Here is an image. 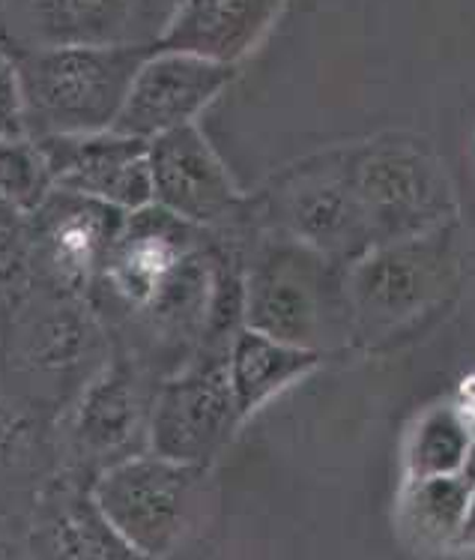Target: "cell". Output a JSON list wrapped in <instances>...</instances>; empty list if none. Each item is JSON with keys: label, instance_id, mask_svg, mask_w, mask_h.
I'll return each instance as SVG.
<instances>
[{"label": "cell", "instance_id": "1", "mask_svg": "<svg viewBox=\"0 0 475 560\" xmlns=\"http://www.w3.org/2000/svg\"><path fill=\"white\" fill-rule=\"evenodd\" d=\"M246 324L326 357L356 345L351 264L275 229L246 241Z\"/></svg>", "mask_w": 475, "mask_h": 560}, {"label": "cell", "instance_id": "2", "mask_svg": "<svg viewBox=\"0 0 475 560\" xmlns=\"http://www.w3.org/2000/svg\"><path fill=\"white\" fill-rule=\"evenodd\" d=\"M461 273L464 252L458 222L373 246L351 264L356 345L380 351L409 339L452 303Z\"/></svg>", "mask_w": 475, "mask_h": 560}, {"label": "cell", "instance_id": "3", "mask_svg": "<svg viewBox=\"0 0 475 560\" xmlns=\"http://www.w3.org/2000/svg\"><path fill=\"white\" fill-rule=\"evenodd\" d=\"M156 46H15L7 55L15 63L24 93L27 138L87 136L114 129L138 69Z\"/></svg>", "mask_w": 475, "mask_h": 560}, {"label": "cell", "instance_id": "4", "mask_svg": "<svg viewBox=\"0 0 475 560\" xmlns=\"http://www.w3.org/2000/svg\"><path fill=\"white\" fill-rule=\"evenodd\" d=\"M108 366L105 324L87 298L36 288L7 315V375L19 372V401L63 408Z\"/></svg>", "mask_w": 475, "mask_h": 560}, {"label": "cell", "instance_id": "5", "mask_svg": "<svg viewBox=\"0 0 475 560\" xmlns=\"http://www.w3.org/2000/svg\"><path fill=\"white\" fill-rule=\"evenodd\" d=\"M339 150L380 243L458 222L454 186L428 141L409 132H383Z\"/></svg>", "mask_w": 475, "mask_h": 560}, {"label": "cell", "instance_id": "6", "mask_svg": "<svg viewBox=\"0 0 475 560\" xmlns=\"http://www.w3.org/2000/svg\"><path fill=\"white\" fill-rule=\"evenodd\" d=\"M210 468L174 462L158 453L123 458L93 480L103 515L141 558H165L180 549L204 506Z\"/></svg>", "mask_w": 475, "mask_h": 560}, {"label": "cell", "instance_id": "7", "mask_svg": "<svg viewBox=\"0 0 475 560\" xmlns=\"http://www.w3.org/2000/svg\"><path fill=\"white\" fill-rule=\"evenodd\" d=\"M266 229L284 231L344 264L380 246L371 213L344 168L341 150L299 162L275 177L263 198Z\"/></svg>", "mask_w": 475, "mask_h": 560}, {"label": "cell", "instance_id": "8", "mask_svg": "<svg viewBox=\"0 0 475 560\" xmlns=\"http://www.w3.org/2000/svg\"><path fill=\"white\" fill-rule=\"evenodd\" d=\"M227 351L230 345H204L158 384L150 417V453L210 468L230 444L242 413L230 387Z\"/></svg>", "mask_w": 475, "mask_h": 560}, {"label": "cell", "instance_id": "9", "mask_svg": "<svg viewBox=\"0 0 475 560\" xmlns=\"http://www.w3.org/2000/svg\"><path fill=\"white\" fill-rule=\"evenodd\" d=\"M158 387L132 357H114L69 405L67 456L72 477L91 482L123 458L150 450V417Z\"/></svg>", "mask_w": 475, "mask_h": 560}, {"label": "cell", "instance_id": "10", "mask_svg": "<svg viewBox=\"0 0 475 560\" xmlns=\"http://www.w3.org/2000/svg\"><path fill=\"white\" fill-rule=\"evenodd\" d=\"M123 222L126 210L120 207L57 186L24 217V237L39 288L91 300Z\"/></svg>", "mask_w": 475, "mask_h": 560}, {"label": "cell", "instance_id": "11", "mask_svg": "<svg viewBox=\"0 0 475 560\" xmlns=\"http://www.w3.org/2000/svg\"><path fill=\"white\" fill-rule=\"evenodd\" d=\"M156 205L210 231H239L254 222V201L242 195L227 165L194 124L150 141Z\"/></svg>", "mask_w": 475, "mask_h": 560}, {"label": "cell", "instance_id": "12", "mask_svg": "<svg viewBox=\"0 0 475 560\" xmlns=\"http://www.w3.org/2000/svg\"><path fill=\"white\" fill-rule=\"evenodd\" d=\"M210 237L213 231L170 213L162 205H147L126 213L123 229L117 234L103 276L93 288L91 303H111L120 318H132L156 298L168 276Z\"/></svg>", "mask_w": 475, "mask_h": 560}, {"label": "cell", "instance_id": "13", "mask_svg": "<svg viewBox=\"0 0 475 560\" xmlns=\"http://www.w3.org/2000/svg\"><path fill=\"white\" fill-rule=\"evenodd\" d=\"M180 0H7L15 46H156Z\"/></svg>", "mask_w": 475, "mask_h": 560}, {"label": "cell", "instance_id": "14", "mask_svg": "<svg viewBox=\"0 0 475 560\" xmlns=\"http://www.w3.org/2000/svg\"><path fill=\"white\" fill-rule=\"evenodd\" d=\"M237 63L156 46L138 69L114 132L153 141L162 132L194 124L206 105L237 79Z\"/></svg>", "mask_w": 475, "mask_h": 560}, {"label": "cell", "instance_id": "15", "mask_svg": "<svg viewBox=\"0 0 475 560\" xmlns=\"http://www.w3.org/2000/svg\"><path fill=\"white\" fill-rule=\"evenodd\" d=\"M36 144L46 153L60 189L91 195L120 207L126 213L156 205L153 172H150V141L144 138L105 129L87 136L36 138Z\"/></svg>", "mask_w": 475, "mask_h": 560}, {"label": "cell", "instance_id": "16", "mask_svg": "<svg viewBox=\"0 0 475 560\" xmlns=\"http://www.w3.org/2000/svg\"><path fill=\"white\" fill-rule=\"evenodd\" d=\"M27 551L48 558H138L105 518L91 482H48L27 530Z\"/></svg>", "mask_w": 475, "mask_h": 560}, {"label": "cell", "instance_id": "17", "mask_svg": "<svg viewBox=\"0 0 475 560\" xmlns=\"http://www.w3.org/2000/svg\"><path fill=\"white\" fill-rule=\"evenodd\" d=\"M284 0H180L158 48L237 63L261 43Z\"/></svg>", "mask_w": 475, "mask_h": 560}, {"label": "cell", "instance_id": "18", "mask_svg": "<svg viewBox=\"0 0 475 560\" xmlns=\"http://www.w3.org/2000/svg\"><path fill=\"white\" fill-rule=\"evenodd\" d=\"M320 363L323 354L314 348L284 342L270 332L254 330L249 324L239 327L227 351V372L242 420H249L251 413L275 399L278 393L294 387L296 381H302Z\"/></svg>", "mask_w": 475, "mask_h": 560}, {"label": "cell", "instance_id": "19", "mask_svg": "<svg viewBox=\"0 0 475 560\" xmlns=\"http://www.w3.org/2000/svg\"><path fill=\"white\" fill-rule=\"evenodd\" d=\"M473 486L461 474L404 480L401 494V518L409 539L421 549H454Z\"/></svg>", "mask_w": 475, "mask_h": 560}, {"label": "cell", "instance_id": "20", "mask_svg": "<svg viewBox=\"0 0 475 560\" xmlns=\"http://www.w3.org/2000/svg\"><path fill=\"white\" fill-rule=\"evenodd\" d=\"M470 444H473V432L466 429L461 413L454 411L452 401L434 405L416 420L404 446L407 480L461 474Z\"/></svg>", "mask_w": 475, "mask_h": 560}, {"label": "cell", "instance_id": "21", "mask_svg": "<svg viewBox=\"0 0 475 560\" xmlns=\"http://www.w3.org/2000/svg\"><path fill=\"white\" fill-rule=\"evenodd\" d=\"M55 174L36 138L0 141V192L3 205L19 213H34L55 192Z\"/></svg>", "mask_w": 475, "mask_h": 560}, {"label": "cell", "instance_id": "22", "mask_svg": "<svg viewBox=\"0 0 475 560\" xmlns=\"http://www.w3.org/2000/svg\"><path fill=\"white\" fill-rule=\"evenodd\" d=\"M0 141L27 138V120H24V93L15 63L3 51L0 58Z\"/></svg>", "mask_w": 475, "mask_h": 560}, {"label": "cell", "instance_id": "23", "mask_svg": "<svg viewBox=\"0 0 475 560\" xmlns=\"http://www.w3.org/2000/svg\"><path fill=\"white\" fill-rule=\"evenodd\" d=\"M452 405L475 438V375H466L464 381L458 384V393H454Z\"/></svg>", "mask_w": 475, "mask_h": 560}, {"label": "cell", "instance_id": "24", "mask_svg": "<svg viewBox=\"0 0 475 560\" xmlns=\"http://www.w3.org/2000/svg\"><path fill=\"white\" fill-rule=\"evenodd\" d=\"M454 551H475V489L473 494H470V506H466L464 525H461V534H458Z\"/></svg>", "mask_w": 475, "mask_h": 560}, {"label": "cell", "instance_id": "25", "mask_svg": "<svg viewBox=\"0 0 475 560\" xmlns=\"http://www.w3.org/2000/svg\"><path fill=\"white\" fill-rule=\"evenodd\" d=\"M461 477H464L470 486L475 489V438H473V444H470V453H466L464 458V468H461Z\"/></svg>", "mask_w": 475, "mask_h": 560}]
</instances>
